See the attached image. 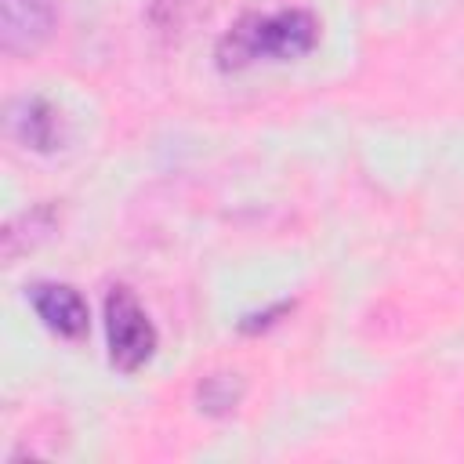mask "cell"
<instances>
[{
    "label": "cell",
    "instance_id": "4",
    "mask_svg": "<svg viewBox=\"0 0 464 464\" xmlns=\"http://www.w3.org/2000/svg\"><path fill=\"white\" fill-rule=\"evenodd\" d=\"M33 312L40 315V323L65 337V341H83L91 330V308L83 301V294L69 283H33L25 290Z\"/></svg>",
    "mask_w": 464,
    "mask_h": 464
},
{
    "label": "cell",
    "instance_id": "3",
    "mask_svg": "<svg viewBox=\"0 0 464 464\" xmlns=\"http://www.w3.org/2000/svg\"><path fill=\"white\" fill-rule=\"evenodd\" d=\"M54 29V0H0V47L11 58L36 54Z\"/></svg>",
    "mask_w": 464,
    "mask_h": 464
},
{
    "label": "cell",
    "instance_id": "8",
    "mask_svg": "<svg viewBox=\"0 0 464 464\" xmlns=\"http://www.w3.org/2000/svg\"><path fill=\"white\" fill-rule=\"evenodd\" d=\"M243 399V381L236 373H210L196 388V402L210 417H228Z\"/></svg>",
    "mask_w": 464,
    "mask_h": 464
},
{
    "label": "cell",
    "instance_id": "7",
    "mask_svg": "<svg viewBox=\"0 0 464 464\" xmlns=\"http://www.w3.org/2000/svg\"><path fill=\"white\" fill-rule=\"evenodd\" d=\"M203 11H207V0H152V4H149V25H152L160 36L174 40V36H181Z\"/></svg>",
    "mask_w": 464,
    "mask_h": 464
},
{
    "label": "cell",
    "instance_id": "6",
    "mask_svg": "<svg viewBox=\"0 0 464 464\" xmlns=\"http://www.w3.org/2000/svg\"><path fill=\"white\" fill-rule=\"evenodd\" d=\"M58 225V210L54 203H36L29 210H22L18 218H11L4 225V261H14L18 254L33 250L40 239H47Z\"/></svg>",
    "mask_w": 464,
    "mask_h": 464
},
{
    "label": "cell",
    "instance_id": "1",
    "mask_svg": "<svg viewBox=\"0 0 464 464\" xmlns=\"http://www.w3.org/2000/svg\"><path fill=\"white\" fill-rule=\"evenodd\" d=\"M319 44V18L304 7L250 11L228 33H221L214 58L218 69L239 72L257 62H294Z\"/></svg>",
    "mask_w": 464,
    "mask_h": 464
},
{
    "label": "cell",
    "instance_id": "2",
    "mask_svg": "<svg viewBox=\"0 0 464 464\" xmlns=\"http://www.w3.org/2000/svg\"><path fill=\"white\" fill-rule=\"evenodd\" d=\"M105 337H109V362L120 373H138L156 355V326L130 286H109L105 294Z\"/></svg>",
    "mask_w": 464,
    "mask_h": 464
},
{
    "label": "cell",
    "instance_id": "9",
    "mask_svg": "<svg viewBox=\"0 0 464 464\" xmlns=\"http://www.w3.org/2000/svg\"><path fill=\"white\" fill-rule=\"evenodd\" d=\"M294 308V301H279V304H272V308H265V312H254V315H246L243 323H239V330L243 334H257V330H268L272 323H279V315H286Z\"/></svg>",
    "mask_w": 464,
    "mask_h": 464
},
{
    "label": "cell",
    "instance_id": "5",
    "mask_svg": "<svg viewBox=\"0 0 464 464\" xmlns=\"http://www.w3.org/2000/svg\"><path fill=\"white\" fill-rule=\"evenodd\" d=\"M7 130L33 152H54L62 145V116L44 98H14L7 105Z\"/></svg>",
    "mask_w": 464,
    "mask_h": 464
}]
</instances>
